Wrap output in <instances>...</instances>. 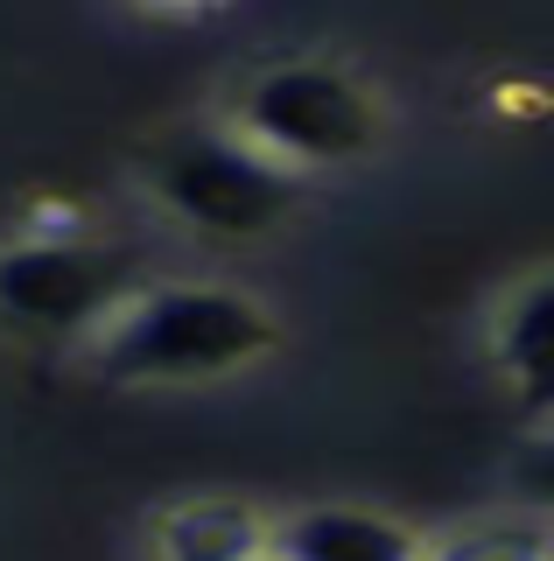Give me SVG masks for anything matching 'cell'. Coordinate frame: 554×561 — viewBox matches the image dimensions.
I'll return each instance as SVG.
<instances>
[{"mask_svg": "<svg viewBox=\"0 0 554 561\" xmlns=\"http://www.w3.org/2000/svg\"><path fill=\"white\" fill-rule=\"evenodd\" d=\"M84 344H92L99 373L127 386L218 379L267 358L281 344V323L239 288H134L99 316Z\"/></svg>", "mask_w": 554, "mask_h": 561, "instance_id": "1", "label": "cell"}, {"mask_svg": "<svg viewBox=\"0 0 554 561\" xmlns=\"http://www.w3.org/2000/svg\"><path fill=\"white\" fill-rule=\"evenodd\" d=\"M148 190L162 197L169 218L189 225V232L246 245V239H267L274 225L296 210L302 169L259 154L246 134H183L154 154Z\"/></svg>", "mask_w": 554, "mask_h": 561, "instance_id": "2", "label": "cell"}, {"mask_svg": "<svg viewBox=\"0 0 554 561\" xmlns=\"http://www.w3.org/2000/svg\"><path fill=\"white\" fill-rule=\"evenodd\" d=\"M379 127H386L379 99L331 64H274L246 84V105H239V134L288 169L358 162Z\"/></svg>", "mask_w": 554, "mask_h": 561, "instance_id": "3", "label": "cell"}, {"mask_svg": "<svg viewBox=\"0 0 554 561\" xmlns=\"http://www.w3.org/2000/svg\"><path fill=\"white\" fill-rule=\"evenodd\" d=\"M141 280L92 239H22L0 253V323L14 337H92V323Z\"/></svg>", "mask_w": 554, "mask_h": 561, "instance_id": "4", "label": "cell"}, {"mask_svg": "<svg viewBox=\"0 0 554 561\" xmlns=\"http://www.w3.org/2000/svg\"><path fill=\"white\" fill-rule=\"evenodd\" d=\"M267 548L288 561H422V540L401 519L366 513V505H309L267 526Z\"/></svg>", "mask_w": 554, "mask_h": 561, "instance_id": "5", "label": "cell"}, {"mask_svg": "<svg viewBox=\"0 0 554 561\" xmlns=\"http://www.w3.org/2000/svg\"><path fill=\"white\" fill-rule=\"evenodd\" d=\"M253 548H267V519L246 499H183L154 519L162 561H246Z\"/></svg>", "mask_w": 554, "mask_h": 561, "instance_id": "6", "label": "cell"}, {"mask_svg": "<svg viewBox=\"0 0 554 561\" xmlns=\"http://www.w3.org/2000/svg\"><path fill=\"white\" fill-rule=\"evenodd\" d=\"M498 365L527 393V408H547V280H527L512 309H498Z\"/></svg>", "mask_w": 554, "mask_h": 561, "instance_id": "7", "label": "cell"}, {"mask_svg": "<svg viewBox=\"0 0 554 561\" xmlns=\"http://www.w3.org/2000/svg\"><path fill=\"white\" fill-rule=\"evenodd\" d=\"M422 561H554V540L541 519H484L422 548Z\"/></svg>", "mask_w": 554, "mask_h": 561, "instance_id": "8", "label": "cell"}, {"mask_svg": "<svg viewBox=\"0 0 554 561\" xmlns=\"http://www.w3.org/2000/svg\"><path fill=\"white\" fill-rule=\"evenodd\" d=\"M154 8H176V14H197V8H211V0H154Z\"/></svg>", "mask_w": 554, "mask_h": 561, "instance_id": "9", "label": "cell"}, {"mask_svg": "<svg viewBox=\"0 0 554 561\" xmlns=\"http://www.w3.org/2000/svg\"><path fill=\"white\" fill-rule=\"evenodd\" d=\"M246 561H288V554H274V548H253V554H246Z\"/></svg>", "mask_w": 554, "mask_h": 561, "instance_id": "10", "label": "cell"}]
</instances>
